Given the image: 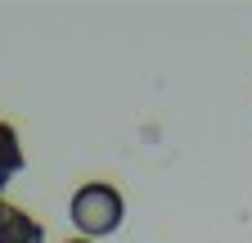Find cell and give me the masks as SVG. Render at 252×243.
<instances>
[{"mask_svg":"<svg viewBox=\"0 0 252 243\" xmlns=\"http://www.w3.org/2000/svg\"><path fill=\"white\" fill-rule=\"evenodd\" d=\"M68 216H72V225L94 243V239H104V234H113V230L122 225L126 198L117 194V185H108V180H90V185H81V189L72 194Z\"/></svg>","mask_w":252,"mask_h":243,"instance_id":"obj_1","label":"cell"},{"mask_svg":"<svg viewBox=\"0 0 252 243\" xmlns=\"http://www.w3.org/2000/svg\"><path fill=\"white\" fill-rule=\"evenodd\" d=\"M68 243H90V239H68Z\"/></svg>","mask_w":252,"mask_h":243,"instance_id":"obj_4","label":"cell"},{"mask_svg":"<svg viewBox=\"0 0 252 243\" xmlns=\"http://www.w3.org/2000/svg\"><path fill=\"white\" fill-rule=\"evenodd\" d=\"M23 144H18V131L9 126V122H0V189L9 185V180L23 171Z\"/></svg>","mask_w":252,"mask_h":243,"instance_id":"obj_3","label":"cell"},{"mask_svg":"<svg viewBox=\"0 0 252 243\" xmlns=\"http://www.w3.org/2000/svg\"><path fill=\"white\" fill-rule=\"evenodd\" d=\"M0 243H45V225L0 198Z\"/></svg>","mask_w":252,"mask_h":243,"instance_id":"obj_2","label":"cell"}]
</instances>
